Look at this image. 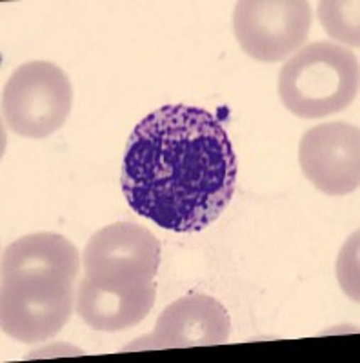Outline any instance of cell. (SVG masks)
<instances>
[{
    "mask_svg": "<svg viewBox=\"0 0 360 363\" xmlns=\"http://www.w3.org/2000/svg\"><path fill=\"white\" fill-rule=\"evenodd\" d=\"M235 186L231 140L206 109L164 106L129 135L120 187L129 207L162 229L200 231L222 215Z\"/></svg>",
    "mask_w": 360,
    "mask_h": 363,
    "instance_id": "cell-1",
    "label": "cell"
},
{
    "mask_svg": "<svg viewBox=\"0 0 360 363\" xmlns=\"http://www.w3.org/2000/svg\"><path fill=\"white\" fill-rule=\"evenodd\" d=\"M360 66L353 51L319 40L291 55L278 73V96L300 118L344 111L359 95Z\"/></svg>",
    "mask_w": 360,
    "mask_h": 363,
    "instance_id": "cell-2",
    "label": "cell"
},
{
    "mask_svg": "<svg viewBox=\"0 0 360 363\" xmlns=\"http://www.w3.org/2000/svg\"><path fill=\"white\" fill-rule=\"evenodd\" d=\"M77 303L75 280L60 274H6L0 285V327L22 343L48 342L70 322Z\"/></svg>",
    "mask_w": 360,
    "mask_h": 363,
    "instance_id": "cell-3",
    "label": "cell"
},
{
    "mask_svg": "<svg viewBox=\"0 0 360 363\" xmlns=\"http://www.w3.org/2000/svg\"><path fill=\"white\" fill-rule=\"evenodd\" d=\"M73 106L67 74L48 60L26 62L13 71L2 91V115L13 133L46 138L66 124Z\"/></svg>",
    "mask_w": 360,
    "mask_h": 363,
    "instance_id": "cell-4",
    "label": "cell"
},
{
    "mask_svg": "<svg viewBox=\"0 0 360 363\" xmlns=\"http://www.w3.org/2000/svg\"><path fill=\"white\" fill-rule=\"evenodd\" d=\"M311 18L306 0H242L233 11V31L248 57L273 64L302 48Z\"/></svg>",
    "mask_w": 360,
    "mask_h": 363,
    "instance_id": "cell-5",
    "label": "cell"
},
{
    "mask_svg": "<svg viewBox=\"0 0 360 363\" xmlns=\"http://www.w3.org/2000/svg\"><path fill=\"white\" fill-rule=\"evenodd\" d=\"M160 256V242L148 227L109 223L87 240L82 251L84 277L104 284H149L157 277Z\"/></svg>",
    "mask_w": 360,
    "mask_h": 363,
    "instance_id": "cell-6",
    "label": "cell"
},
{
    "mask_svg": "<svg viewBox=\"0 0 360 363\" xmlns=\"http://www.w3.org/2000/svg\"><path fill=\"white\" fill-rule=\"evenodd\" d=\"M231 335V318L217 298L191 293L171 301L157 318L153 333L135 340L124 351H160L222 345Z\"/></svg>",
    "mask_w": 360,
    "mask_h": 363,
    "instance_id": "cell-7",
    "label": "cell"
},
{
    "mask_svg": "<svg viewBox=\"0 0 360 363\" xmlns=\"http://www.w3.org/2000/svg\"><path fill=\"white\" fill-rule=\"evenodd\" d=\"M304 177L329 196H342L360 186V133L356 125L329 122L304 133L298 145Z\"/></svg>",
    "mask_w": 360,
    "mask_h": 363,
    "instance_id": "cell-8",
    "label": "cell"
},
{
    "mask_svg": "<svg viewBox=\"0 0 360 363\" xmlns=\"http://www.w3.org/2000/svg\"><path fill=\"white\" fill-rule=\"evenodd\" d=\"M157 298L155 281L141 285L104 284L84 277L77 291L75 311L87 327L100 333L131 329L151 313Z\"/></svg>",
    "mask_w": 360,
    "mask_h": 363,
    "instance_id": "cell-9",
    "label": "cell"
},
{
    "mask_svg": "<svg viewBox=\"0 0 360 363\" xmlns=\"http://www.w3.org/2000/svg\"><path fill=\"white\" fill-rule=\"evenodd\" d=\"M82 256L70 240L57 233H33L22 236L2 252V277L18 272L60 274L77 280Z\"/></svg>",
    "mask_w": 360,
    "mask_h": 363,
    "instance_id": "cell-10",
    "label": "cell"
},
{
    "mask_svg": "<svg viewBox=\"0 0 360 363\" xmlns=\"http://www.w3.org/2000/svg\"><path fill=\"white\" fill-rule=\"evenodd\" d=\"M359 0H322L319 2V21L326 33L335 40L359 48Z\"/></svg>",
    "mask_w": 360,
    "mask_h": 363,
    "instance_id": "cell-11",
    "label": "cell"
},
{
    "mask_svg": "<svg viewBox=\"0 0 360 363\" xmlns=\"http://www.w3.org/2000/svg\"><path fill=\"white\" fill-rule=\"evenodd\" d=\"M337 278L344 293L359 301V233L346 242L337 260Z\"/></svg>",
    "mask_w": 360,
    "mask_h": 363,
    "instance_id": "cell-12",
    "label": "cell"
}]
</instances>
